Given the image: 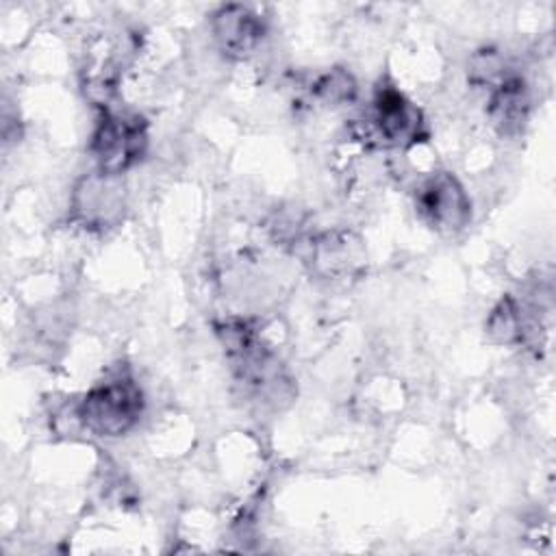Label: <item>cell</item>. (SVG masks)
Wrapping results in <instances>:
<instances>
[{
  "instance_id": "10",
  "label": "cell",
  "mask_w": 556,
  "mask_h": 556,
  "mask_svg": "<svg viewBox=\"0 0 556 556\" xmlns=\"http://www.w3.org/2000/svg\"><path fill=\"white\" fill-rule=\"evenodd\" d=\"M358 258L348 245V237L337 239L334 235H324L313 248V263L324 276H337L348 271Z\"/></svg>"
},
{
  "instance_id": "1",
  "label": "cell",
  "mask_w": 556,
  "mask_h": 556,
  "mask_svg": "<svg viewBox=\"0 0 556 556\" xmlns=\"http://www.w3.org/2000/svg\"><path fill=\"white\" fill-rule=\"evenodd\" d=\"M215 332L237 384L250 400L271 408H280L293 400L295 387L291 376L250 321L224 319L215 326Z\"/></svg>"
},
{
  "instance_id": "9",
  "label": "cell",
  "mask_w": 556,
  "mask_h": 556,
  "mask_svg": "<svg viewBox=\"0 0 556 556\" xmlns=\"http://www.w3.org/2000/svg\"><path fill=\"white\" fill-rule=\"evenodd\" d=\"M530 321L523 306L513 298L504 295L486 317V332L495 343L521 345L530 337Z\"/></svg>"
},
{
  "instance_id": "3",
  "label": "cell",
  "mask_w": 556,
  "mask_h": 556,
  "mask_svg": "<svg viewBox=\"0 0 556 556\" xmlns=\"http://www.w3.org/2000/svg\"><path fill=\"white\" fill-rule=\"evenodd\" d=\"M356 137L367 146L384 150L413 148L428 139V126L421 109L408 100L395 85L380 80L356 119Z\"/></svg>"
},
{
  "instance_id": "5",
  "label": "cell",
  "mask_w": 556,
  "mask_h": 556,
  "mask_svg": "<svg viewBox=\"0 0 556 556\" xmlns=\"http://www.w3.org/2000/svg\"><path fill=\"white\" fill-rule=\"evenodd\" d=\"M148 141L150 135L143 115L104 106L89 139V154L96 163V172L122 176L143 159Z\"/></svg>"
},
{
  "instance_id": "11",
  "label": "cell",
  "mask_w": 556,
  "mask_h": 556,
  "mask_svg": "<svg viewBox=\"0 0 556 556\" xmlns=\"http://www.w3.org/2000/svg\"><path fill=\"white\" fill-rule=\"evenodd\" d=\"M356 91L354 76L339 67L319 74L311 85V93L324 104H348L356 98Z\"/></svg>"
},
{
  "instance_id": "2",
  "label": "cell",
  "mask_w": 556,
  "mask_h": 556,
  "mask_svg": "<svg viewBox=\"0 0 556 556\" xmlns=\"http://www.w3.org/2000/svg\"><path fill=\"white\" fill-rule=\"evenodd\" d=\"M146 408V395L128 371H115L96 382L74 404L76 424L93 437L115 439L130 432Z\"/></svg>"
},
{
  "instance_id": "6",
  "label": "cell",
  "mask_w": 556,
  "mask_h": 556,
  "mask_svg": "<svg viewBox=\"0 0 556 556\" xmlns=\"http://www.w3.org/2000/svg\"><path fill=\"white\" fill-rule=\"evenodd\" d=\"M417 215L441 235H456L471 222V198L450 172L428 176L415 193Z\"/></svg>"
},
{
  "instance_id": "7",
  "label": "cell",
  "mask_w": 556,
  "mask_h": 556,
  "mask_svg": "<svg viewBox=\"0 0 556 556\" xmlns=\"http://www.w3.org/2000/svg\"><path fill=\"white\" fill-rule=\"evenodd\" d=\"M208 24L217 50L232 61L252 56L267 37V17L250 4H222Z\"/></svg>"
},
{
  "instance_id": "4",
  "label": "cell",
  "mask_w": 556,
  "mask_h": 556,
  "mask_svg": "<svg viewBox=\"0 0 556 556\" xmlns=\"http://www.w3.org/2000/svg\"><path fill=\"white\" fill-rule=\"evenodd\" d=\"M471 83L486 91V113L502 135H517L530 115V87L526 78L508 67L493 50L473 56Z\"/></svg>"
},
{
  "instance_id": "8",
  "label": "cell",
  "mask_w": 556,
  "mask_h": 556,
  "mask_svg": "<svg viewBox=\"0 0 556 556\" xmlns=\"http://www.w3.org/2000/svg\"><path fill=\"white\" fill-rule=\"evenodd\" d=\"M117 180L119 176L100 172L80 178L72 193V217L91 230H104L119 222L124 213V193Z\"/></svg>"
}]
</instances>
